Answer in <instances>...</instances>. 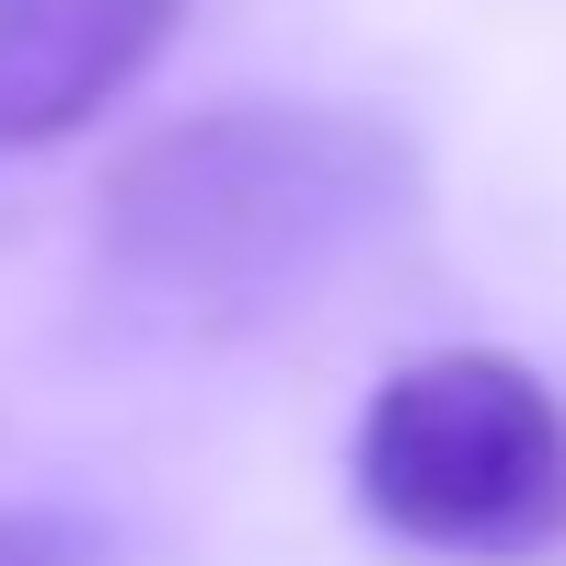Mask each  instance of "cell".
<instances>
[{"mask_svg": "<svg viewBox=\"0 0 566 566\" xmlns=\"http://www.w3.org/2000/svg\"><path fill=\"white\" fill-rule=\"evenodd\" d=\"M186 0H0V150H59L174 46Z\"/></svg>", "mask_w": 566, "mask_h": 566, "instance_id": "3957f363", "label": "cell"}, {"mask_svg": "<svg viewBox=\"0 0 566 566\" xmlns=\"http://www.w3.org/2000/svg\"><path fill=\"white\" fill-rule=\"evenodd\" d=\"M428 209V163L370 105H197L116 150L93 266L186 336H266L324 313Z\"/></svg>", "mask_w": 566, "mask_h": 566, "instance_id": "6da1fadb", "label": "cell"}, {"mask_svg": "<svg viewBox=\"0 0 566 566\" xmlns=\"http://www.w3.org/2000/svg\"><path fill=\"white\" fill-rule=\"evenodd\" d=\"M0 566H116V544L70 509H0Z\"/></svg>", "mask_w": 566, "mask_h": 566, "instance_id": "277c9868", "label": "cell"}, {"mask_svg": "<svg viewBox=\"0 0 566 566\" xmlns=\"http://www.w3.org/2000/svg\"><path fill=\"white\" fill-rule=\"evenodd\" d=\"M347 485L417 555L521 566L566 544V405L497 347H428L370 394Z\"/></svg>", "mask_w": 566, "mask_h": 566, "instance_id": "7a4b0ae2", "label": "cell"}]
</instances>
